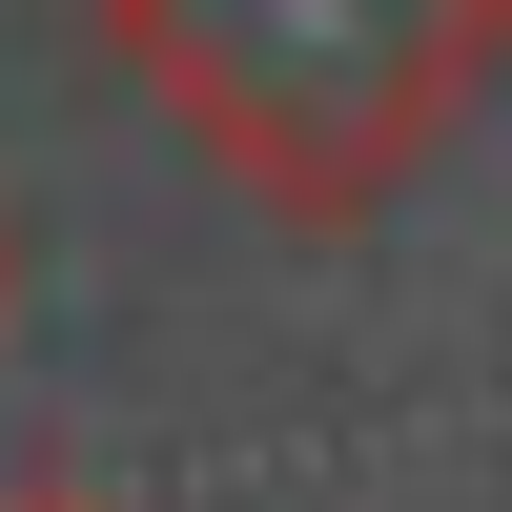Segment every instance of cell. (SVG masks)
Returning <instances> with one entry per match:
<instances>
[{
	"label": "cell",
	"mask_w": 512,
	"mask_h": 512,
	"mask_svg": "<svg viewBox=\"0 0 512 512\" xmlns=\"http://www.w3.org/2000/svg\"><path fill=\"white\" fill-rule=\"evenodd\" d=\"M103 62L205 185H246L287 246H349L492 123L512 0H103Z\"/></svg>",
	"instance_id": "obj_1"
},
{
	"label": "cell",
	"mask_w": 512,
	"mask_h": 512,
	"mask_svg": "<svg viewBox=\"0 0 512 512\" xmlns=\"http://www.w3.org/2000/svg\"><path fill=\"white\" fill-rule=\"evenodd\" d=\"M21 512H103V492H21Z\"/></svg>",
	"instance_id": "obj_3"
},
{
	"label": "cell",
	"mask_w": 512,
	"mask_h": 512,
	"mask_svg": "<svg viewBox=\"0 0 512 512\" xmlns=\"http://www.w3.org/2000/svg\"><path fill=\"white\" fill-rule=\"evenodd\" d=\"M0 328H21V205H0Z\"/></svg>",
	"instance_id": "obj_2"
}]
</instances>
